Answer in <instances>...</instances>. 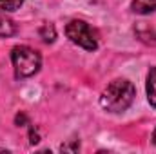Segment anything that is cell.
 <instances>
[{
	"label": "cell",
	"instance_id": "6da1fadb",
	"mask_svg": "<svg viewBox=\"0 0 156 154\" xmlns=\"http://www.w3.org/2000/svg\"><path fill=\"white\" fill-rule=\"evenodd\" d=\"M134 96H136L134 85L129 80L120 78V80L111 82L104 89V93L100 96V105L109 113H123L133 105Z\"/></svg>",
	"mask_w": 156,
	"mask_h": 154
},
{
	"label": "cell",
	"instance_id": "7a4b0ae2",
	"mask_svg": "<svg viewBox=\"0 0 156 154\" xmlns=\"http://www.w3.org/2000/svg\"><path fill=\"white\" fill-rule=\"evenodd\" d=\"M11 62L15 67V76L29 78L40 71L42 56L38 51L31 49L29 45H16L11 51Z\"/></svg>",
	"mask_w": 156,
	"mask_h": 154
},
{
	"label": "cell",
	"instance_id": "3957f363",
	"mask_svg": "<svg viewBox=\"0 0 156 154\" xmlns=\"http://www.w3.org/2000/svg\"><path fill=\"white\" fill-rule=\"evenodd\" d=\"M66 35L73 44L80 45L85 51H96L98 49V35H96V31L83 20H71L66 26Z\"/></svg>",
	"mask_w": 156,
	"mask_h": 154
},
{
	"label": "cell",
	"instance_id": "277c9868",
	"mask_svg": "<svg viewBox=\"0 0 156 154\" xmlns=\"http://www.w3.org/2000/svg\"><path fill=\"white\" fill-rule=\"evenodd\" d=\"M131 7L138 15H149L156 11V0H133Z\"/></svg>",
	"mask_w": 156,
	"mask_h": 154
},
{
	"label": "cell",
	"instance_id": "5b68a950",
	"mask_svg": "<svg viewBox=\"0 0 156 154\" xmlns=\"http://www.w3.org/2000/svg\"><path fill=\"white\" fill-rule=\"evenodd\" d=\"M15 33H16L15 22L7 18L4 11H0V37H13Z\"/></svg>",
	"mask_w": 156,
	"mask_h": 154
},
{
	"label": "cell",
	"instance_id": "8992f818",
	"mask_svg": "<svg viewBox=\"0 0 156 154\" xmlns=\"http://www.w3.org/2000/svg\"><path fill=\"white\" fill-rule=\"evenodd\" d=\"M147 100L153 107H156V67H153L147 75Z\"/></svg>",
	"mask_w": 156,
	"mask_h": 154
},
{
	"label": "cell",
	"instance_id": "52a82bcc",
	"mask_svg": "<svg viewBox=\"0 0 156 154\" xmlns=\"http://www.w3.org/2000/svg\"><path fill=\"white\" fill-rule=\"evenodd\" d=\"M40 37L45 44H53L56 38V31H55V26L53 24H44L40 27Z\"/></svg>",
	"mask_w": 156,
	"mask_h": 154
},
{
	"label": "cell",
	"instance_id": "ba28073f",
	"mask_svg": "<svg viewBox=\"0 0 156 154\" xmlns=\"http://www.w3.org/2000/svg\"><path fill=\"white\" fill-rule=\"evenodd\" d=\"M22 4H24V0H0V11H4V13H13V11L20 9Z\"/></svg>",
	"mask_w": 156,
	"mask_h": 154
},
{
	"label": "cell",
	"instance_id": "9c48e42d",
	"mask_svg": "<svg viewBox=\"0 0 156 154\" xmlns=\"http://www.w3.org/2000/svg\"><path fill=\"white\" fill-rule=\"evenodd\" d=\"M78 149H80V142H78V140H75L73 143H66V145L60 147L62 152H76Z\"/></svg>",
	"mask_w": 156,
	"mask_h": 154
},
{
	"label": "cell",
	"instance_id": "30bf717a",
	"mask_svg": "<svg viewBox=\"0 0 156 154\" xmlns=\"http://www.w3.org/2000/svg\"><path fill=\"white\" fill-rule=\"evenodd\" d=\"M40 142V134H38V131H35L33 127L29 129V143L31 145H35V143H38Z\"/></svg>",
	"mask_w": 156,
	"mask_h": 154
},
{
	"label": "cell",
	"instance_id": "8fae6325",
	"mask_svg": "<svg viewBox=\"0 0 156 154\" xmlns=\"http://www.w3.org/2000/svg\"><path fill=\"white\" fill-rule=\"evenodd\" d=\"M15 123L20 127V125H26L27 123V116L24 114V113H18V114L15 116Z\"/></svg>",
	"mask_w": 156,
	"mask_h": 154
},
{
	"label": "cell",
	"instance_id": "7c38bea8",
	"mask_svg": "<svg viewBox=\"0 0 156 154\" xmlns=\"http://www.w3.org/2000/svg\"><path fill=\"white\" fill-rule=\"evenodd\" d=\"M153 143L156 145V129H154V132H153Z\"/></svg>",
	"mask_w": 156,
	"mask_h": 154
}]
</instances>
